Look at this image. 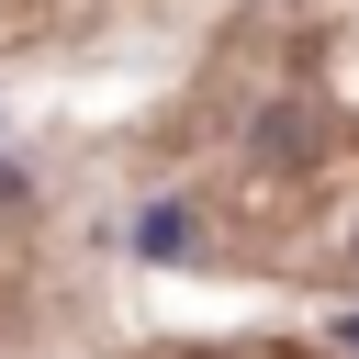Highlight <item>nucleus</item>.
Here are the masks:
<instances>
[{
	"instance_id": "4",
	"label": "nucleus",
	"mask_w": 359,
	"mask_h": 359,
	"mask_svg": "<svg viewBox=\"0 0 359 359\" xmlns=\"http://www.w3.org/2000/svg\"><path fill=\"white\" fill-rule=\"evenodd\" d=\"M337 348H359V314H337Z\"/></svg>"
},
{
	"instance_id": "2",
	"label": "nucleus",
	"mask_w": 359,
	"mask_h": 359,
	"mask_svg": "<svg viewBox=\"0 0 359 359\" xmlns=\"http://www.w3.org/2000/svg\"><path fill=\"white\" fill-rule=\"evenodd\" d=\"M258 146H269V157H303V112H292V101H280V112H258Z\"/></svg>"
},
{
	"instance_id": "1",
	"label": "nucleus",
	"mask_w": 359,
	"mask_h": 359,
	"mask_svg": "<svg viewBox=\"0 0 359 359\" xmlns=\"http://www.w3.org/2000/svg\"><path fill=\"white\" fill-rule=\"evenodd\" d=\"M180 236H191V213H180V202H157V213L135 224V247H146V258H180Z\"/></svg>"
},
{
	"instance_id": "3",
	"label": "nucleus",
	"mask_w": 359,
	"mask_h": 359,
	"mask_svg": "<svg viewBox=\"0 0 359 359\" xmlns=\"http://www.w3.org/2000/svg\"><path fill=\"white\" fill-rule=\"evenodd\" d=\"M0 202H22V168H0Z\"/></svg>"
}]
</instances>
